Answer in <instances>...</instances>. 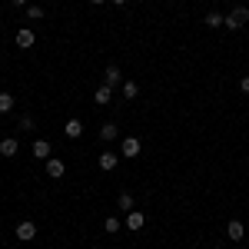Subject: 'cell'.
<instances>
[{"mask_svg": "<svg viewBox=\"0 0 249 249\" xmlns=\"http://www.w3.org/2000/svg\"><path fill=\"white\" fill-rule=\"evenodd\" d=\"M10 3H14V7H27L30 0H10Z\"/></svg>", "mask_w": 249, "mask_h": 249, "instance_id": "23", "label": "cell"}, {"mask_svg": "<svg viewBox=\"0 0 249 249\" xmlns=\"http://www.w3.org/2000/svg\"><path fill=\"white\" fill-rule=\"evenodd\" d=\"M17 130H20V133H27V130H34V116H30V113H23V116L17 120Z\"/></svg>", "mask_w": 249, "mask_h": 249, "instance_id": "21", "label": "cell"}, {"mask_svg": "<svg viewBox=\"0 0 249 249\" xmlns=\"http://www.w3.org/2000/svg\"><path fill=\"white\" fill-rule=\"evenodd\" d=\"M90 3H93V7H100V3H107V0H90Z\"/></svg>", "mask_w": 249, "mask_h": 249, "instance_id": "25", "label": "cell"}, {"mask_svg": "<svg viewBox=\"0 0 249 249\" xmlns=\"http://www.w3.org/2000/svg\"><path fill=\"white\" fill-rule=\"evenodd\" d=\"M120 230H123V223H120L116 216H107V219H103V232H120Z\"/></svg>", "mask_w": 249, "mask_h": 249, "instance_id": "19", "label": "cell"}, {"mask_svg": "<svg viewBox=\"0 0 249 249\" xmlns=\"http://www.w3.org/2000/svg\"><path fill=\"white\" fill-rule=\"evenodd\" d=\"M14 103H17V100H14L10 93H0V113H10V110H14Z\"/></svg>", "mask_w": 249, "mask_h": 249, "instance_id": "20", "label": "cell"}, {"mask_svg": "<svg viewBox=\"0 0 249 249\" xmlns=\"http://www.w3.org/2000/svg\"><path fill=\"white\" fill-rule=\"evenodd\" d=\"M116 210H120V213L136 210V199H133V193H130V190H123L120 196H116Z\"/></svg>", "mask_w": 249, "mask_h": 249, "instance_id": "15", "label": "cell"}, {"mask_svg": "<svg viewBox=\"0 0 249 249\" xmlns=\"http://www.w3.org/2000/svg\"><path fill=\"white\" fill-rule=\"evenodd\" d=\"M63 136H67V140H80V136H83V120L70 116V120L63 123Z\"/></svg>", "mask_w": 249, "mask_h": 249, "instance_id": "11", "label": "cell"}, {"mask_svg": "<svg viewBox=\"0 0 249 249\" xmlns=\"http://www.w3.org/2000/svg\"><path fill=\"white\" fill-rule=\"evenodd\" d=\"M116 136H120V126H116V120H107V123L100 126V140H103V143H113Z\"/></svg>", "mask_w": 249, "mask_h": 249, "instance_id": "14", "label": "cell"}, {"mask_svg": "<svg viewBox=\"0 0 249 249\" xmlns=\"http://www.w3.org/2000/svg\"><path fill=\"white\" fill-rule=\"evenodd\" d=\"M14 236H17L20 243H34V239H37V223H34V219H23V223H17Z\"/></svg>", "mask_w": 249, "mask_h": 249, "instance_id": "4", "label": "cell"}, {"mask_svg": "<svg viewBox=\"0 0 249 249\" xmlns=\"http://www.w3.org/2000/svg\"><path fill=\"white\" fill-rule=\"evenodd\" d=\"M140 153H143L140 136H123V143H120V156H123V160H136Z\"/></svg>", "mask_w": 249, "mask_h": 249, "instance_id": "2", "label": "cell"}, {"mask_svg": "<svg viewBox=\"0 0 249 249\" xmlns=\"http://www.w3.org/2000/svg\"><path fill=\"white\" fill-rule=\"evenodd\" d=\"M203 23H206V27H210V30H219V27H223V23H226V17H223V14H219V10H210V14H206V17H203Z\"/></svg>", "mask_w": 249, "mask_h": 249, "instance_id": "17", "label": "cell"}, {"mask_svg": "<svg viewBox=\"0 0 249 249\" xmlns=\"http://www.w3.org/2000/svg\"><path fill=\"white\" fill-rule=\"evenodd\" d=\"M246 226H243V223H239V219H230V223H226V239H230V243H243V239H246Z\"/></svg>", "mask_w": 249, "mask_h": 249, "instance_id": "7", "label": "cell"}, {"mask_svg": "<svg viewBox=\"0 0 249 249\" xmlns=\"http://www.w3.org/2000/svg\"><path fill=\"white\" fill-rule=\"evenodd\" d=\"M14 43H17L20 50H30V47L37 43V34H34L30 27H20V30H17V37H14Z\"/></svg>", "mask_w": 249, "mask_h": 249, "instance_id": "8", "label": "cell"}, {"mask_svg": "<svg viewBox=\"0 0 249 249\" xmlns=\"http://www.w3.org/2000/svg\"><path fill=\"white\" fill-rule=\"evenodd\" d=\"M110 3H113V7H123V3H126V0H110Z\"/></svg>", "mask_w": 249, "mask_h": 249, "instance_id": "24", "label": "cell"}, {"mask_svg": "<svg viewBox=\"0 0 249 249\" xmlns=\"http://www.w3.org/2000/svg\"><path fill=\"white\" fill-rule=\"evenodd\" d=\"M113 96H116V90H113V87L100 83V87L93 90V103H96V107H110V103H113Z\"/></svg>", "mask_w": 249, "mask_h": 249, "instance_id": "6", "label": "cell"}, {"mask_svg": "<svg viewBox=\"0 0 249 249\" xmlns=\"http://www.w3.org/2000/svg\"><path fill=\"white\" fill-rule=\"evenodd\" d=\"M30 153H34V160H43V163H47V160L53 156V146H50V140L37 136V140H34V146H30Z\"/></svg>", "mask_w": 249, "mask_h": 249, "instance_id": "5", "label": "cell"}, {"mask_svg": "<svg viewBox=\"0 0 249 249\" xmlns=\"http://www.w3.org/2000/svg\"><path fill=\"white\" fill-rule=\"evenodd\" d=\"M17 150H20V140H17V136H3V140H0V156H7V160H10V156H17Z\"/></svg>", "mask_w": 249, "mask_h": 249, "instance_id": "13", "label": "cell"}, {"mask_svg": "<svg viewBox=\"0 0 249 249\" xmlns=\"http://www.w3.org/2000/svg\"><path fill=\"white\" fill-rule=\"evenodd\" d=\"M246 23H249V7H243V3H239V7H232L230 14H226V23H223V27L236 34V30H243Z\"/></svg>", "mask_w": 249, "mask_h": 249, "instance_id": "1", "label": "cell"}, {"mask_svg": "<svg viewBox=\"0 0 249 249\" xmlns=\"http://www.w3.org/2000/svg\"><path fill=\"white\" fill-rule=\"evenodd\" d=\"M143 226H146V213H140V210L126 213V230H130V232H140Z\"/></svg>", "mask_w": 249, "mask_h": 249, "instance_id": "12", "label": "cell"}, {"mask_svg": "<svg viewBox=\"0 0 249 249\" xmlns=\"http://www.w3.org/2000/svg\"><path fill=\"white\" fill-rule=\"evenodd\" d=\"M23 17H27V20H43V17H47V10H43L40 3H27V7H23Z\"/></svg>", "mask_w": 249, "mask_h": 249, "instance_id": "18", "label": "cell"}, {"mask_svg": "<svg viewBox=\"0 0 249 249\" xmlns=\"http://www.w3.org/2000/svg\"><path fill=\"white\" fill-rule=\"evenodd\" d=\"M120 160H123V156L116 153V150H103V153L96 156V166H100L103 173H113L116 166H120Z\"/></svg>", "mask_w": 249, "mask_h": 249, "instance_id": "3", "label": "cell"}, {"mask_svg": "<svg viewBox=\"0 0 249 249\" xmlns=\"http://www.w3.org/2000/svg\"><path fill=\"white\" fill-rule=\"evenodd\" d=\"M239 90H243V93L249 96V73H246V77H243V80H239Z\"/></svg>", "mask_w": 249, "mask_h": 249, "instance_id": "22", "label": "cell"}, {"mask_svg": "<svg viewBox=\"0 0 249 249\" xmlns=\"http://www.w3.org/2000/svg\"><path fill=\"white\" fill-rule=\"evenodd\" d=\"M43 170H47V176H50V179H60V176L67 173V163H63L60 156H50V160L43 163Z\"/></svg>", "mask_w": 249, "mask_h": 249, "instance_id": "9", "label": "cell"}, {"mask_svg": "<svg viewBox=\"0 0 249 249\" xmlns=\"http://www.w3.org/2000/svg\"><path fill=\"white\" fill-rule=\"evenodd\" d=\"M120 96H123V100H136V96H140V83H136V80H123Z\"/></svg>", "mask_w": 249, "mask_h": 249, "instance_id": "16", "label": "cell"}, {"mask_svg": "<svg viewBox=\"0 0 249 249\" xmlns=\"http://www.w3.org/2000/svg\"><path fill=\"white\" fill-rule=\"evenodd\" d=\"M103 83H107V87H123V70H120V67H116V63H110V67H107V70H103Z\"/></svg>", "mask_w": 249, "mask_h": 249, "instance_id": "10", "label": "cell"}]
</instances>
